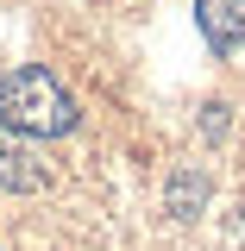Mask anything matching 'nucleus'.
<instances>
[{"label":"nucleus","instance_id":"f257e3e1","mask_svg":"<svg viewBox=\"0 0 245 251\" xmlns=\"http://www.w3.org/2000/svg\"><path fill=\"white\" fill-rule=\"evenodd\" d=\"M0 126L19 132V138H63L76 126V100L51 69L19 63V69L0 75Z\"/></svg>","mask_w":245,"mask_h":251},{"label":"nucleus","instance_id":"f03ea898","mask_svg":"<svg viewBox=\"0 0 245 251\" xmlns=\"http://www.w3.org/2000/svg\"><path fill=\"white\" fill-rule=\"evenodd\" d=\"M195 19H201V38L220 57L245 50V0H195Z\"/></svg>","mask_w":245,"mask_h":251},{"label":"nucleus","instance_id":"7ed1b4c3","mask_svg":"<svg viewBox=\"0 0 245 251\" xmlns=\"http://www.w3.org/2000/svg\"><path fill=\"white\" fill-rule=\"evenodd\" d=\"M0 188H13V195H31V188H44V157H31L19 138H6L0 132Z\"/></svg>","mask_w":245,"mask_h":251},{"label":"nucleus","instance_id":"20e7f679","mask_svg":"<svg viewBox=\"0 0 245 251\" xmlns=\"http://www.w3.org/2000/svg\"><path fill=\"white\" fill-rule=\"evenodd\" d=\"M201 195H208V182H201V176H183V182H170V207H176V214H195Z\"/></svg>","mask_w":245,"mask_h":251}]
</instances>
